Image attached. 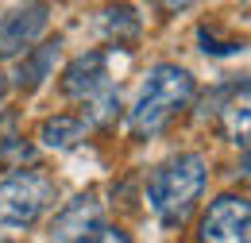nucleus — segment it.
Returning <instances> with one entry per match:
<instances>
[{
    "mask_svg": "<svg viewBox=\"0 0 251 243\" xmlns=\"http://www.w3.org/2000/svg\"><path fill=\"white\" fill-rule=\"evenodd\" d=\"M116 116H120V89H116V85L104 89V93H97L93 100L81 104V120H85V127H112Z\"/></svg>",
    "mask_w": 251,
    "mask_h": 243,
    "instance_id": "12",
    "label": "nucleus"
},
{
    "mask_svg": "<svg viewBox=\"0 0 251 243\" xmlns=\"http://www.w3.org/2000/svg\"><path fill=\"white\" fill-rule=\"evenodd\" d=\"M193 93H197V85H193V73L186 66H178V62H155L143 73V85H139L131 108H127V131L135 139L158 135L182 108H189Z\"/></svg>",
    "mask_w": 251,
    "mask_h": 243,
    "instance_id": "1",
    "label": "nucleus"
},
{
    "mask_svg": "<svg viewBox=\"0 0 251 243\" xmlns=\"http://www.w3.org/2000/svg\"><path fill=\"white\" fill-rule=\"evenodd\" d=\"M62 54V39H47V43H35L27 54L16 58V73H12V85L20 93H35L47 85V77H54V66Z\"/></svg>",
    "mask_w": 251,
    "mask_h": 243,
    "instance_id": "8",
    "label": "nucleus"
},
{
    "mask_svg": "<svg viewBox=\"0 0 251 243\" xmlns=\"http://www.w3.org/2000/svg\"><path fill=\"white\" fill-rule=\"evenodd\" d=\"M108 50H85L62 70V93L70 100H93L97 93L112 89V73H108Z\"/></svg>",
    "mask_w": 251,
    "mask_h": 243,
    "instance_id": "7",
    "label": "nucleus"
},
{
    "mask_svg": "<svg viewBox=\"0 0 251 243\" xmlns=\"http://www.w3.org/2000/svg\"><path fill=\"white\" fill-rule=\"evenodd\" d=\"M100 27L104 35L116 43V47H131V43H139V16H135V8H104V16H100Z\"/></svg>",
    "mask_w": 251,
    "mask_h": 243,
    "instance_id": "11",
    "label": "nucleus"
},
{
    "mask_svg": "<svg viewBox=\"0 0 251 243\" xmlns=\"http://www.w3.org/2000/svg\"><path fill=\"white\" fill-rule=\"evenodd\" d=\"M50 24V8L47 4H24L0 16V58H20L27 54L39 35Z\"/></svg>",
    "mask_w": 251,
    "mask_h": 243,
    "instance_id": "6",
    "label": "nucleus"
},
{
    "mask_svg": "<svg viewBox=\"0 0 251 243\" xmlns=\"http://www.w3.org/2000/svg\"><path fill=\"white\" fill-rule=\"evenodd\" d=\"M205 182H209L205 154L182 151V154L166 158L162 166L151 170V178H147V201H151L155 216L166 228H182L186 216L193 213V205L201 201Z\"/></svg>",
    "mask_w": 251,
    "mask_h": 243,
    "instance_id": "2",
    "label": "nucleus"
},
{
    "mask_svg": "<svg viewBox=\"0 0 251 243\" xmlns=\"http://www.w3.org/2000/svg\"><path fill=\"white\" fill-rule=\"evenodd\" d=\"M197 43H201V50L205 54H213V58H228V54H240L244 50V43L240 39H232V43H224V39H217V31L213 27H197Z\"/></svg>",
    "mask_w": 251,
    "mask_h": 243,
    "instance_id": "14",
    "label": "nucleus"
},
{
    "mask_svg": "<svg viewBox=\"0 0 251 243\" xmlns=\"http://www.w3.org/2000/svg\"><path fill=\"white\" fill-rule=\"evenodd\" d=\"M4 97H8V77L0 73V108H4Z\"/></svg>",
    "mask_w": 251,
    "mask_h": 243,
    "instance_id": "17",
    "label": "nucleus"
},
{
    "mask_svg": "<svg viewBox=\"0 0 251 243\" xmlns=\"http://www.w3.org/2000/svg\"><path fill=\"white\" fill-rule=\"evenodd\" d=\"M236 182L251 185V151H244V158L236 162Z\"/></svg>",
    "mask_w": 251,
    "mask_h": 243,
    "instance_id": "16",
    "label": "nucleus"
},
{
    "mask_svg": "<svg viewBox=\"0 0 251 243\" xmlns=\"http://www.w3.org/2000/svg\"><path fill=\"white\" fill-rule=\"evenodd\" d=\"M85 135H89V127L74 112H54L39 123V147H47V151H74Z\"/></svg>",
    "mask_w": 251,
    "mask_h": 243,
    "instance_id": "10",
    "label": "nucleus"
},
{
    "mask_svg": "<svg viewBox=\"0 0 251 243\" xmlns=\"http://www.w3.org/2000/svg\"><path fill=\"white\" fill-rule=\"evenodd\" d=\"M70 243H131V240H127L124 228H116V224H97L93 232H85V236H77Z\"/></svg>",
    "mask_w": 251,
    "mask_h": 243,
    "instance_id": "15",
    "label": "nucleus"
},
{
    "mask_svg": "<svg viewBox=\"0 0 251 243\" xmlns=\"http://www.w3.org/2000/svg\"><path fill=\"white\" fill-rule=\"evenodd\" d=\"M197 243H251V197L220 193L197 220Z\"/></svg>",
    "mask_w": 251,
    "mask_h": 243,
    "instance_id": "4",
    "label": "nucleus"
},
{
    "mask_svg": "<svg viewBox=\"0 0 251 243\" xmlns=\"http://www.w3.org/2000/svg\"><path fill=\"white\" fill-rule=\"evenodd\" d=\"M58 201V185L43 170H16L0 182V228L4 232H27L35 228L47 209Z\"/></svg>",
    "mask_w": 251,
    "mask_h": 243,
    "instance_id": "3",
    "label": "nucleus"
},
{
    "mask_svg": "<svg viewBox=\"0 0 251 243\" xmlns=\"http://www.w3.org/2000/svg\"><path fill=\"white\" fill-rule=\"evenodd\" d=\"M205 104H213L209 112L217 116L220 135H224L232 147L251 151V77L248 81H232V85L213 89L205 97Z\"/></svg>",
    "mask_w": 251,
    "mask_h": 243,
    "instance_id": "5",
    "label": "nucleus"
},
{
    "mask_svg": "<svg viewBox=\"0 0 251 243\" xmlns=\"http://www.w3.org/2000/svg\"><path fill=\"white\" fill-rule=\"evenodd\" d=\"M97 224H100V205H97L93 193H81L50 220V243H70L85 232H93Z\"/></svg>",
    "mask_w": 251,
    "mask_h": 243,
    "instance_id": "9",
    "label": "nucleus"
},
{
    "mask_svg": "<svg viewBox=\"0 0 251 243\" xmlns=\"http://www.w3.org/2000/svg\"><path fill=\"white\" fill-rule=\"evenodd\" d=\"M24 162L31 166L35 162V143L24 139L20 131H4L0 135V170H24Z\"/></svg>",
    "mask_w": 251,
    "mask_h": 243,
    "instance_id": "13",
    "label": "nucleus"
},
{
    "mask_svg": "<svg viewBox=\"0 0 251 243\" xmlns=\"http://www.w3.org/2000/svg\"><path fill=\"white\" fill-rule=\"evenodd\" d=\"M0 243H4V240H0Z\"/></svg>",
    "mask_w": 251,
    "mask_h": 243,
    "instance_id": "18",
    "label": "nucleus"
}]
</instances>
